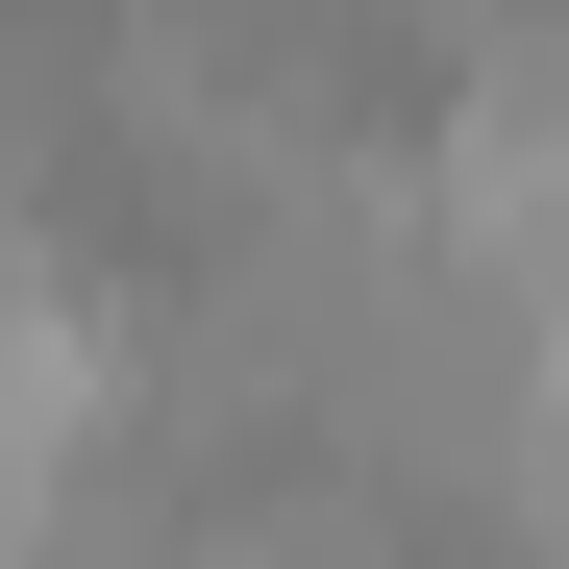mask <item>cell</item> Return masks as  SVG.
Masks as SVG:
<instances>
[{"instance_id":"6da1fadb","label":"cell","mask_w":569,"mask_h":569,"mask_svg":"<svg viewBox=\"0 0 569 569\" xmlns=\"http://www.w3.org/2000/svg\"><path fill=\"white\" fill-rule=\"evenodd\" d=\"M100 421H124V322L74 298L50 248H0V470H50V496H74V446H100Z\"/></svg>"},{"instance_id":"7a4b0ae2","label":"cell","mask_w":569,"mask_h":569,"mask_svg":"<svg viewBox=\"0 0 569 569\" xmlns=\"http://www.w3.org/2000/svg\"><path fill=\"white\" fill-rule=\"evenodd\" d=\"M496 520H520V545H569V371H545V397H520V446H496Z\"/></svg>"},{"instance_id":"3957f363","label":"cell","mask_w":569,"mask_h":569,"mask_svg":"<svg viewBox=\"0 0 569 569\" xmlns=\"http://www.w3.org/2000/svg\"><path fill=\"white\" fill-rule=\"evenodd\" d=\"M173 569H371L347 520H223V545H173Z\"/></svg>"}]
</instances>
